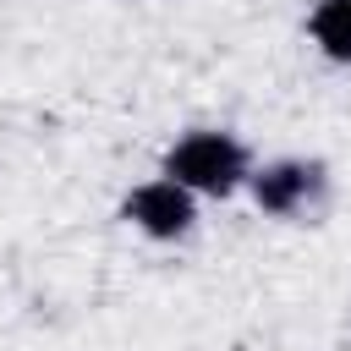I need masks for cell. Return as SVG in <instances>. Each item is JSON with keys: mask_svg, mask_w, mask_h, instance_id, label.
I'll use <instances>...</instances> for the list:
<instances>
[{"mask_svg": "<svg viewBox=\"0 0 351 351\" xmlns=\"http://www.w3.org/2000/svg\"><path fill=\"white\" fill-rule=\"evenodd\" d=\"M307 33H313L324 60L351 66V0H318L307 16Z\"/></svg>", "mask_w": 351, "mask_h": 351, "instance_id": "4", "label": "cell"}, {"mask_svg": "<svg viewBox=\"0 0 351 351\" xmlns=\"http://www.w3.org/2000/svg\"><path fill=\"white\" fill-rule=\"evenodd\" d=\"M159 176L181 181L192 197H230L236 186L252 181V154H247L241 137H230L219 126H197V132H186L165 148Z\"/></svg>", "mask_w": 351, "mask_h": 351, "instance_id": "1", "label": "cell"}, {"mask_svg": "<svg viewBox=\"0 0 351 351\" xmlns=\"http://www.w3.org/2000/svg\"><path fill=\"white\" fill-rule=\"evenodd\" d=\"M247 186H252V203H258L263 214L296 219V214H307V208L318 203V192H324V165H313V159H274V165L252 170Z\"/></svg>", "mask_w": 351, "mask_h": 351, "instance_id": "3", "label": "cell"}, {"mask_svg": "<svg viewBox=\"0 0 351 351\" xmlns=\"http://www.w3.org/2000/svg\"><path fill=\"white\" fill-rule=\"evenodd\" d=\"M121 214H126V225H137V230L154 236V241H181V236L197 225V197H192L181 181L154 176V181H143V186L126 192Z\"/></svg>", "mask_w": 351, "mask_h": 351, "instance_id": "2", "label": "cell"}]
</instances>
